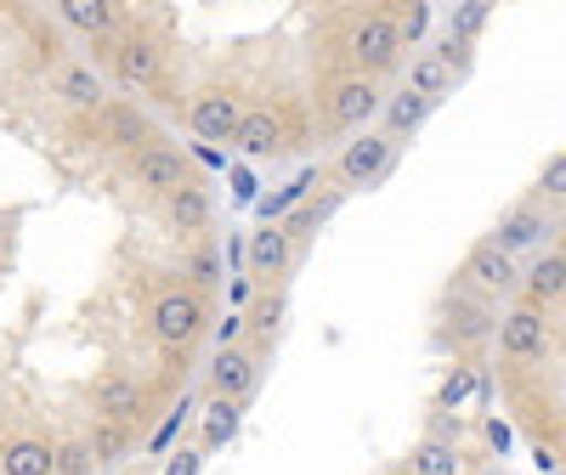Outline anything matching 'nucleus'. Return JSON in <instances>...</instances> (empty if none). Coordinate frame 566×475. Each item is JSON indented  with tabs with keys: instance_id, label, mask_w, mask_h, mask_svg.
I'll list each match as a JSON object with an SVG mask.
<instances>
[{
	"instance_id": "obj_36",
	"label": "nucleus",
	"mask_w": 566,
	"mask_h": 475,
	"mask_svg": "<svg viewBox=\"0 0 566 475\" xmlns=\"http://www.w3.org/2000/svg\"><path fill=\"white\" fill-rule=\"evenodd\" d=\"M239 335H244V317H227L221 328H216V346L227 351V346H239Z\"/></svg>"
},
{
	"instance_id": "obj_37",
	"label": "nucleus",
	"mask_w": 566,
	"mask_h": 475,
	"mask_svg": "<svg viewBox=\"0 0 566 475\" xmlns=\"http://www.w3.org/2000/svg\"><path fill=\"white\" fill-rule=\"evenodd\" d=\"M488 442H493L499 453L510 447V424H504V419H488Z\"/></svg>"
},
{
	"instance_id": "obj_11",
	"label": "nucleus",
	"mask_w": 566,
	"mask_h": 475,
	"mask_svg": "<svg viewBox=\"0 0 566 475\" xmlns=\"http://www.w3.org/2000/svg\"><path fill=\"white\" fill-rule=\"evenodd\" d=\"M136 408H142V386H136L130 373H108L103 386H97V413H103V424H130Z\"/></svg>"
},
{
	"instance_id": "obj_32",
	"label": "nucleus",
	"mask_w": 566,
	"mask_h": 475,
	"mask_svg": "<svg viewBox=\"0 0 566 475\" xmlns=\"http://www.w3.org/2000/svg\"><path fill=\"white\" fill-rule=\"evenodd\" d=\"M482 23H488V7H482V0H470V7L453 18V29H448V34H453V40H464V34H476Z\"/></svg>"
},
{
	"instance_id": "obj_35",
	"label": "nucleus",
	"mask_w": 566,
	"mask_h": 475,
	"mask_svg": "<svg viewBox=\"0 0 566 475\" xmlns=\"http://www.w3.org/2000/svg\"><path fill=\"white\" fill-rule=\"evenodd\" d=\"M165 475H199V453H170V464H165Z\"/></svg>"
},
{
	"instance_id": "obj_9",
	"label": "nucleus",
	"mask_w": 566,
	"mask_h": 475,
	"mask_svg": "<svg viewBox=\"0 0 566 475\" xmlns=\"http://www.w3.org/2000/svg\"><path fill=\"white\" fill-rule=\"evenodd\" d=\"M464 277L476 283V289H488V295H504V289H515V261L499 255L493 244H476L470 261H464Z\"/></svg>"
},
{
	"instance_id": "obj_20",
	"label": "nucleus",
	"mask_w": 566,
	"mask_h": 475,
	"mask_svg": "<svg viewBox=\"0 0 566 475\" xmlns=\"http://www.w3.org/2000/svg\"><path fill=\"white\" fill-rule=\"evenodd\" d=\"M57 91H63V103H74V108H97L103 103V80L91 74V63H69L57 74Z\"/></svg>"
},
{
	"instance_id": "obj_24",
	"label": "nucleus",
	"mask_w": 566,
	"mask_h": 475,
	"mask_svg": "<svg viewBox=\"0 0 566 475\" xmlns=\"http://www.w3.org/2000/svg\"><path fill=\"white\" fill-rule=\"evenodd\" d=\"M312 187H317V170H301V176H295L290 187H283V193H277V199H261V204H255V210H261V221L272 226L277 215H290L295 204H306V193H312Z\"/></svg>"
},
{
	"instance_id": "obj_8",
	"label": "nucleus",
	"mask_w": 566,
	"mask_h": 475,
	"mask_svg": "<svg viewBox=\"0 0 566 475\" xmlns=\"http://www.w3.org/2000/svg\"><path fill=\"white\" fill-rule=\"evenodd\" d=\"M136 181L148 187V193H181L187 187V159L176 154V148H142L136 154Z\"/></svg>"
},
{
	"instance_id": "obj_27",
	"label": "nucleus",
	"mask_w": 566,
	"mask_h": 475,
	"mask_svg": "<svg viewBox=\"0 0 566 475\" xmlns=\"http://www.w3.org/2000/svg\"><path fill=\"white\" fill-rule=\"evenodd\" d=\"M91 469H97V458H91L85 442H69L52 453V475H91Z\"/></svg>"
},
{
	"instance_id": "obj_17",
	"label": "nucleus",
	"mask_w": 566,
	"mask_h": 475,
	"mask_svg": "<svg viewBox=\"0 0 566 475\" xmlns=\"http://www.w3.org/2000/svg\"><path fill=\"white\" fill-rule=\"evenodd\" d=\"M0 475H52V447L45 442H7L0 447Z\"/></svg>"
},
{
	"instance_id": "obj_28",
	"label": "nucleus",
	"mask_w": 566,
	"mask_h": 475,
	"mask_svg": "<svg viewBox=\"0 0 566 475\" xmlns=\"http://www.w3.org/2000/svg\"><path fill=\"white\" fill-rule=\"evenodd\" d=\"M85 447H91V458H97V464H119L125 458V431H119V424H103V431L91 436Z\"/></svg>"
},
{
	"instance_id": "obj_3",
	"label": "nucleus",
	"mask_w": 566,
	"mask_h": 475,
	"mask_svg": "<svg viewBox=\"0 0 566 475\" xmlns=\"http://www.w3.org/2000/svg\"><path fill=\"white\" fill-rule=\"evenodd\" d=\"M199 328H205V300H199V295H181V289L159 295V306H154V335H159L165 346H187Z\"/></svg>"
},
{
	"instance_id": "obj_39",
	"label": "nucleus",
	"mask_w": 566,
	"mask_h": 475,
	"mask_svg": "<svg viewBox=\"0 0 566 475\" xmlns=\"http://www.w3.org/2000/svg\"><path fill=\"white\" fill-rule=\"evenodd\" d=\"M232 181H239V199H255V176H250V170H239Z\"/></svg>"
},
{
	"instance_id": "obj_12",
	"label": "nucleus",
	"mask_w": 566,
	"mask_h": 475,
	"mask_svg": "<svg viewBox=\"0 0 566 475\" xmlns=\"http://www.w3.org/2000/svg\"><path fill=\"white\" fill-rule=\"evenodd\" d=\"M544 232H555V226H544V215H538V210H515V215L493 232V250H499V255L538 250V244H544Z\"/></svg>"
},
{
	"instance_id": "obj_30",
	"label": "nucleus",
	"mask_w": 566,
	"mask_h": 475,
	"mask_svg": "<svg viewBox=\"0 0 566 475\" xmlns=\"http://www.w3.org/2000/svg\"><path fill=\"white\" fill-rule=\"evenodd\" d=\"M277 317H283V300H277V295H266V300H261V306H255V312H250L244 323L255 328L261 340H272V328H277Z\"/></svg>"
},
{
	"instance_id": "obj_14",
	"label": "nucleus",
	"mask_w": 566,
	"mask_h": 475,
	"mask_svg": "<svg viewBox=\"0 0 566 475\" xmlns=\"http://www.w3.org/2000/svg\"><path fill=\"white\" fill-rule=\"evenodd\" d=\"M335 210H340V193H328V199H306V204H295L290 215L277 221V232L290 238V244H301V238H312V232H317L328 215H335Z\"/></svg>"
},
{
	"instance_id": "obj_10",
	"label": "nucleus",
	"mask_w": 566,
	"mask_h": 475,
	"mask_svg": "<svg viewBox=\"0 0 566 475\" xmlns=\"http://www.w3.org/2000/svg\"><path fill=\"white\" fill-rule=\"evenodd\" d=\"M232 141H239L250 159H266V154L283 148V125H277L272 108H250V114L239 119V130H232Z\"/></svg>"
},
{
	"instance_id": "obj_19",
	"label": "nucleus",
	"mask_w": 566,
	"mask_h": 475,
	"mask_svg": "<svg viewBox=\"0 0 566 475\" xmlns=\"http://www.w3.org/2000/svg\"><path fill=\"white\" fill-rule=\"evenodd\" d=\"M453 85V68L437 57V52H424V57H413V68H408V91L413 97H424V103H437L442 91Z\"/></svg>"
},
{
	"instance_id": "obj_16",
	"label": "nucleus",
	"mask_w": 566,
	"mask_h": 475,
	"mask_svg": "<svg viewBox=\"0 0 566 475\" xmlns=\"http://www.w3.org/2000/svg\"><path fill=\"white\" fill-rule=\"evenodd\" d=\"M560 289H566V261H560V250H549V255L527 272V300L544 312V306L560 300Z\"/></svg>"
},
{
	"instance_id": "obj_2",
	"label": "nucleus",
	"mask_w": 566,
	"mask_h": 475,
	"mask_svg": "<svg viewBox=\"0 0 566 475\" xmlns=\"http://www.w3.org/2000/svg\"><path fill=\"white\" fill-rule=\"evenodd\" d=\"M397 159V141L386 130H363L357 141H346V154H340V181L346 187H374Z\"/></svg>"
},
{
	"instance_id": "obj_25",
	"label": "nucleus",
	"mask_w": 566,
	"mask_h": 475,
	"mask_svg": "<svg viewBox=\"0 0 566 475\" xmlns=\"http://www.w3.org/2000/svg\"><path fill=\"white\" fill-rule=\"evenodd\" d=\"M63 18H69L74 29H85V34L114 29V7H108V0H63Z\"/></svg>"
},
{
	"instance_id": "obj_6",
	"label": "nucleus",
	"mask_w": 566,
	"mask_h": 475,
	"mask_svg": "<svg viewBox=\"0 0 566 475\" xmlns=\"http://www.w3.org/2000/svg\"><path fill=\"white\" fill-rule=\"evenodd\" d=\"M499 346H504V357H544V346H549L544 312H538V306H515V312L499 323Z\"/></svg>"
},
{
	"instance_id": "obj_22",
	"label": "nucleus",
	"mask_w": 566,
	"mask_h": 475,
	"mask_svg": "<svg viewBox=\"0 0 566 475\" xmlns=\"http://www.w3.org/2000/svg\"><path fill=\"white\" fill-rule=\"evenodd\" d=\"M205 221H210V199H205V187L187 181L181 193H170V226H176V232H199Z\"/></svg>"
},
{
	"instance_id": "obj_38",
	"label": "nucleus",
	"mask_w": 566,
	"mask_h": 475,
	"mask_svg": "<svg viewBox=\"0 0 566 475\" xmlns=\"http://www.w3.org/2000/svg\"><path fill=\"white\" fill-rule=\"evenodd\" d=\"M424 23H431V7H413V12H408V40L424 34Z\"/></svg>"
},
{
	"instance_id": "obj_7",
	"label": "nucleus",
	"mask_w": 566,
	"mask_h": 475,
	"mask_svg": "<svg viewBox=\"0 0 566 475\" xmlns=\"http://www.w3.org/2000/svg\"><path fill=\"white\" fill-rule=\"evenodd\" d=\"M187 119H193V130L205 141H232L244 108H239V97H227V91H205V97H193V114H187Z\"/></svg>"
},
{
	"instance_id": "obj_4",
	"label": "nucleus",
	"mask_w": 566,
	"mask_h": 475,
	"mask_svg": "<svg viewBox=\"0 0 566 475\" xmlns=\"http://www.w3.org/2000/svg\"><path fill=\"white\" fill-rule=\"evenodd\" d=\"M374 108H380V85L363 80V74H346L328 91V125H340V130H357Z\"/></svg>"
},
{
	"instance_id": "obj_33",
	"label": "nucleus",
	"mask_w": 566,
	"mask_h": 475,
	"mask_svg": "<svg viewBox=\"0 0 566 475\" xmlns=\"http://www.w3.org/2000/svg\"><path fill=\"white\" fill-rule=\"evenodd\" d=\"M187 413H193V402H187V397H181V408H176V413H170V419L159 424V436H154V453H165V447H170V436L181 431V419H187Z\"/></svg>"
},
{
	"instance_id": "obj_5",
	"label": "nucleus",
	"mask_w": 566,
	"mask_h": 475,
	"mask_svg": "<svg viewBox=\"0 0 566 475\" xmlns=\"http://www.w3.org/2000/svg\"><path fill=\"white\" fill-rule=\"evenodd\" d=\"M255 357L244 351V346H227V351H216V362H210V391L221 397V402H244L250 391H255Z\"/></svg>"
},
{
	"instance_id": "obj_34",
	"label": "nucleus",
	"mask_w": 566,
	"mask_h": 475,
	"mask_svg": "<svg viewBox=\"0 0 566 475\" xmlns=\"http://www.w3.org/2000/svg\"><path fill=\"white\" fill-rule=\"evenodd\" d=\"M216 277H221V261H216L210 250H199V255H193V283H216Z\"/></svg>"
},
{
	"instance_id": "obj_13",
	"label": "nucleus",
	"mask_w": 566,
	"mask_h": 475,
	"mask_svg": "<svg viewBox=\"0 0 566 475\" xmlns=\"http://www.w3.org/2000/svg\"><path fill=\"white\" fill-rule=\"evenodd\" d=\"M114 68H119V85H154L159 80V45L154 40H125L114 52Z\"/></svg>"
},
{
	"instance_id": "obj_15",
	"label": "nucleus",
	"mask_w": 566,
	"mask_h": 475,
	"mask_svg": "<svg viewBox=\"0 0 566 475\" xmlns=\"http://www.w3.org/2000/svg\"><path fill=\"white\" fill-rule=\"evenodd\" d=\"M244 255H250L255 272H283V266L295 261V244H290V238L277 232V221H272V226H261V232L250 238V250H244Z\"/></svg>"
},
{
	"instance_id": "obj_21",
	"label": "nucleus",
	"mask_w": 566,
	"mask_h": 475,
	"mask_svg": "<svg viewBox=\"0 0 566 475\" xmlns=\"http://www.w3.org/2000/svg\"><path fill=\"white\" fill-rule=\"evenodd\" d=\"M424 114H431V103L413 97V91H397V97L386 103V136H391V141H397V136H413V130L424 125Z\"/></svg>"
},
{
	"instance_id": "obj_1",
	"label": "nucleus",
	"mask_w": 566,
	"mask_h": 475,
	"mask_svg": "<svg viewBox=\"0 0 566 475\" xmlns=\"http://www.w3.org/2000/svg\"><path fill=\"white\" fill-rule=\"evenodd\" d=\"M352 57H357L363 80L368 74H386L402 57V23L397 18H363L357 34H352Z\"/></svg>"
},
{
	"instance_id": "obj_26",
	"label": "nucleus",
	"mask_w": 566,
	"mask_h": 475,
	"mask_svg": "<svg viewBox=\"0 0 566 475\" xmlns=\"http://www.w3.org/2000/svg\"><path fill=\"white\" fill-rule=\"evenodd\" d=\"M413 475H459V447L453 442H419Z\"/></svg>"
},
{
	"instance_id": "obj_29",
	"label": "nucleus",
	"mask_w": 566,
	"mask_h": 475,
	"mask_svg": "<svg viewBox=\"0 0 566 475\" xmlns=\"http://www.w3.org/2000/svg\"><path fill=\"white\" fill-rule=\"evenodd\" d=\"M470 391H476V373H470V368H453V373L442 379V397H437V402H442V408H459Z\"/></svg>"
},
{
	"instance_id": "obj_31",
	"label": "nucleus",
	"mask_w": 566,
	"mask_h": 475,
	"mask_svg": "<svg viewBox=\"0 0 566 475\" xmlns=\"http://www.w3.org/2000/svg\"><path fill=\"white\" fill-rule=\"evenodd\" d=\"M544 199H549V204H560V199H566V159H560V154L544 165Z\"/></svg>"
},
{
	"instance_id": "obj_23",
	"label": "nucleus",
	"mask_w": 566,
	"mask_h": 475,
	"mask_svg": "<svg viewBox=\"0 0 566 475\" xmlns=\"http://www.w3.org/2000/svg\"><path fill=\"white\" fill-rule=\"evenodd\" d=\"M239 424H244V402H210L205 413V447H227L232 436H239Z\"/></svg>"
},
{
	"instance_id": "obj_18",
	"label": "nucleus",
	"mask_w": 566,
	"mask_h": 475,
	"mask_svg": "<svg viewBox=\"0 0 566 475\" xmlns=\"http://www.w3.org/2000/svg\"><path fill=\"white\" fill-rule=\"evenodd\" d=\"M103 136L114 141V148H136V141H148L154 130H148V119H142L136 103H114V108L103 114Z\"/></svg>"
}]
</instances>
